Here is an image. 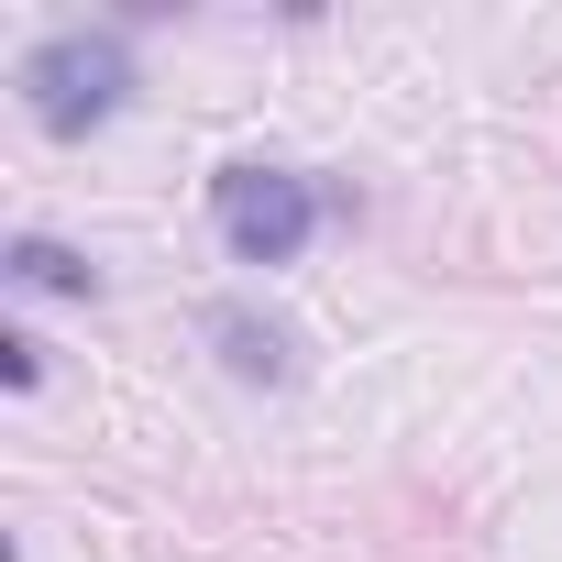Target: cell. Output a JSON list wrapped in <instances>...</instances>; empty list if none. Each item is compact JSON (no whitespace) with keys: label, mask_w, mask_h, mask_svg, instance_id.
Segmentation results:
<instances>
[{"label":"cell","mask_w":562,"mask_h":562,"mask_svg":"<svg viewBox=\"0 0 562 562\" xmlns=\"http://www.w3.org/2000/svg\"><path fill=\"white\" fill-rule=\"evenodd\" d=\"M321 210L331 199L310 177H288V166H221L210 177V221H221L232 265H299L310 232H321Z\"/></svg>","instance_id":"cell-1"},{"label":"cell","mask_w":562,"mask_h":562,"mask_svg":"<svg viewBox=\"0 0 562 562\" xmlns=\"http://www.w3.org/2000/svg\"><path fill=\"white\" fill-rule=\"evenodd\" d=\"M122 100H133V45H122V34H56V45L23 56V111H34L45 133H89V122H111Z\"/></svg>","instance_id":"cell-2"},{"label":"cell","mask_w":562,"mask_h":562,"mask_svg":"<svg viewBox=\"0 0 562 562\" xmlns=\"http://www.w3.org/2000/svg\"><path fill=\"white\" fill-rule=\"evenodd\" d=\"M210 342H221V364H232L243 386H276V375H288V331L254 321V310H210Z\"/></svg>","instance_id":"cell-3"},{"label":"cell","mask_w":562,"mask_h":562,"mask_svg":"<svg viewBox=\"0 0 562 562\" xmlns=\"http://www.w3.org/2000/svg\"><path fill=\"white\" fill-rule=\"evenodd\" d=\"M12 288H45V299H100V265H89V254H67V243H45V232H23V243H12Z\"/></svg>","instance_id":"cell-4"},{"label":"cell","mask_w":562,"mask_h":562,"mask_svg":"<svg viewBox=\"0 0 562 562\" xmlns=\"http://www.w3.org/2000/svg\"><path fill=\"white\" fill-rule=\"evenodd\" d=\"M0 375H12V386H34V375H45V342H23V331H0Z\"/></svg>","instance_id":"cell-5"}]
</instances>
